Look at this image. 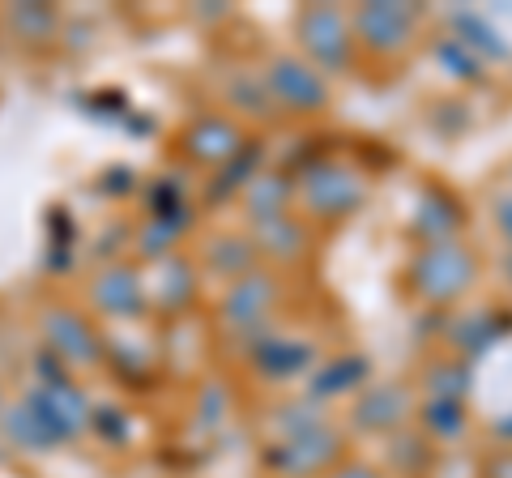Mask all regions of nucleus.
<instances>
[{
  "instance_id": "obj_1",
  "label": "nucleus",
  "mask_w": 512,
  "mask_h": 478,
  "mask_svg": "<svg viewBox=\"0 0 512 478\" xmlns=\"http://www.w3.org/2000/svg\"><path fill=\"white\" fill-rule=\"evenodd\" d=\"M474 274H478V261L461 239H436V244H427L410 265L414 291L423 299H431V304L457 299L474 282Z\"/></svg>"
},
{
  "instance_id": "obj_2",
  "label": "nucleus",
  "mask_w": 512,
  "mask_h": 478,
  "mask_svg": "<svg viewBox=\"0 0 512 478\" xmlns=\"http://www.w3.org/2000/svg\"><path fill=\"white\" fill-rule=\"evenodd\" d=\"M299 43L303 52L312 56V69L338 73L350 65V52H355V30H350L346 13L333 5H312L299 13Z\"/></svg>"
},
{
  "instance_id": "obj_3",
  "label": "nucleus",
  "mask_w": 512,
  "mask_h": 478,
  "mask_svg": "<svg viewBox=\"0 0 512 478\" xmlns=\"http://www.w3.org/2000/svg\"><path fill=\"white\" fill-rule=\"evenodd\" d=\"M363 180L359 171H350L342 163H316L303 171V201L308 210L320 218H342V214H355L363 205Z\"/></svg>"
},
{
  "instance_id": "obj_4",
  "label": "nucleus",
  "mask_w": 512,
  "mask_h": 478,
  "mask_svg": "<svg viewBox=\"0 0 512 478\" xmlns=\"http://www.w3.org/2000/svg\"><path fill=\"white\" fill-rule=\"evenodd\" d=\"M414 22H419V9L414 5H389V0H372L355 13V39L367 47V52H402L414 35Z\"/></svg>"
},
{
  "instance_id": "obj_5",
  "label": "nucleus",
  "mask_w": 512,
  "mask_h": 478,
  "mask_svg": "<svg viewBox=\"0 0 512 478\" xmlns=\"http://www.w3.org/2000/svg\"><path fill=\"white\" fill-rule=\"evenodd\" d=\"M265 86L274 94V103L291 107V111H320L329 103V86H325V77H320V69L303 65L295 56H278L265 73Z\"/></svg>"
},
{
  "instance_id": "obj_6",
  "label": "nucleus",
  "mask_w": 512,
  "mask_h": 478,
  "mask_svg": "<svg viewBox=\"0 0 512 478\" xmlns=\"http://www.w3.org/2000/svg\"><path fill=\"white\" fill-rule=\"evenodd\" d=\"M30 406L39 410V419L47 423V432H52L56 444L86 432V423H90L86 397L77 385H69V380H43V385L30 393Z\"/></svg>"
},
{
  "instance_id": "obj_7",
  "label": "nucleus",
  "mask_w": 512,
  "mask_h": 478,
  "mask_svg": "<svg viewBox=\"0 0 512 478\" xmlns=\"http://www.w3.org/2000/svg\"><path fill=\"white\" fill-rule=\"evenodd\" d=\"M43 338H47V355L69 359V363H99L103 359V342L99 333L86 325L82 312L73 308H47L43 312Z\"/></svg>"
},
{
  "instance_id": "obj_8",
  "label": "nucleus",
  "mask_w": 512,
  "mask_h": 478,
  "mask_svg": "<svg viewBox=\"0 0 512 478\" xmlns=\"http://www.w3.org/2000/svg\"><path fill=\"white\" fill-rule=\"evenodd\" d=\"M342 453V436L329 432V427H316V432H303L282 440L278 449H269V466L278 474H291V478H308L320 474L325 466H333Z\"/></svg>"
},
{
  "instance_id": "obj_9",
  "label": "nucleus",
  "mask_w": 512,
  "mask_h": 478,
  "mask_svg": "<svg viewBox=\"0 0 512 478\" xmlns=\"http://www.w3.org/2000/svg\"><path fill=\"white\" fill-rule=\"evenodd\" d=\"M278 299V282L265 269H248L244 278H235L222 299V325L227 329H256V321L274 308Z\"/></svg>"
},
{
  "instance_id": "obj_10",
  "label": "nucleus",
  "mask_w": 512,
  "mask_h": 478,
  "mask_svg": "<svg viewBox=\"0 0 512 478\" xmlns=\"http://www.w3.org/2000/svg\"><path fill=\"white\" fill-rule=\"evenodd\" d=\"M184 154L197 158V163H222L227 167L235 154H244V133H239V124L227 120V116H201V120L188 124Z\"/></svg>"
},
{
  "instance_id": "obj_11",
  "label": "nucleus",
  "mask_w": 512,
  "mask_h": 478,
  "mask_svg": "<svg viewBox=\"0 0 512 478\" xmlns=\"http://www.w3.org/2000/svg\"><path fill=\"white\" fill-rule=\"evenodd\" d=\"M90 299H94V308L107 312V316H141V308H146V286H141V278L133 269L111 265L94 278Z\"/></svg>"
},
{
  "instance_id": "obj_12",
  "label": "nucleus",
  "mask_w": 512,
  "mask_h": 478,
  "mask_svg": "<svg viewBox=\"0 0 512 478\" xmlns=\"http://www.w3.org/2000/svg\"><path fill=\"white\" fill-rule=\"evenodd\" d=\"M410 414V397L402 385H376L359 397L355 406V423L363 432H393L397 423H402Z\"/></svg>"
},
{
  "instance_id": "obj_13",
  "label": "nucleus",
  "mask_w": 512,
  "mask_h": 478,
  "mask_svg": "<svg viewBox=\"0 0 512 478\" xmlns=\"http://www.w3.org/2000/svg\"><path fill=\"white\" fill-rule=\"evenodd\" d=\"M256 252H265L274 261H295L308 252V231L291 222V214L274 222H256Z\"/></svg>"
},
{
  "instance_id": "obj_14",
  "label": "nucleus",
  "mask_w": 512,
  "mask_h": 478,
  "mask_svg": "<svg viewBox=\"0 0 512 478\" xmlns=\"http://www.w3.org/2000/svg\"><path fill=\"white\" fill-rule=\"evenodd\" d=\"M286 205H291V180H286V175H256V180H248V214H252V222L286 218Z\"/></svg>"
},
{
  "instance_id": "obj_15",
  "label": "nucleus",
  "mask_w": 512,
  "mask_h": 478,
  "mask_svg": "<svg viewBox=\"0 0 512 478\" xmlns=\"http://www.w3.org/2000/svg\"><path fill=\"white\" fill-rule=\"evenodd\" d=\"M312 359V346L308 342H286V338H269L256 346V368L265 376H295L308 368Z\"/></svg>"
},
{
  "instance_id": "obj_16",
  "label": "nucleus",
  "mask_w": 512,
  "mask_h": 478,
  "mask_svg": "<svg viewBox=\"0 0 512 478\" xmlns=\"http://www.w3.org/2000/svg\"><path fill=\"white\" fill-rule=\"evenodd\" d=\"M5 436L18 444V449H30V453H43V449H52V432H47V423L39 419V410L22 402V406H13L5 414Z\"/></svg>"
},
{
  "instance_id": "obj_17",
  "label": "nucleus",
  "mask_w": 512,
  "mask_h": 478,
  "mask_svg": "<svg viewBox=\"0 0 512 478\" xmlns=\"http://www.w3.org/2000/svg\"><path fill=\"white\" fill-rule=\"evenodd\" d=\"M363 376H367V363H363L359 355H342V359H333L329 368L316 376L312 393H316V397H338V393H350V389H355Z\"/></svg>"
},
{
  "instance_id": "obj_18",
  "label": "nucleus",
  "mask_w": 512,
  "mask_h": 478,
  "mask_svg": "<svg viewBox=\"0 0 512 478\" xmlns=\"http://www.w3.org/2000/svg\"><path fill=\"white\" fill-rule=\"evenodd\" d=\"M9 26L13 35L26 39V43H43L56 35V13L47 5H13L9 9Z\"/></svg>"
},
{
  "instance_id": "obj_19",
  "label": "nucleus",
  "mask_w": 512,
  "mask_h": 478,
  "mask_svg": "<svg viewBox=\"0 0 512 478\" xmlns=\"http://www.w3.org/2000/svg\"><path fill=\"white\" fill-rule=\"evenodd\" d=\"M427 389H431V402H461L470 389V372L461 363H431Z\"/></svg>"
},
{
  "instance_id": "obj_20",
  "label": "nucleus",
  "mask_w": 512,
  "mask_h": 478,
  "mask_svg": "<svg viewBox=\"0 0 512 478\" xmlns=\"http://www.w3.org/2000/svg\"><path fill=\"white\" fill-rule=\"evenodd\" d=\"M256 257V244H244V239H218V244L210 248V265L222 269V278H244L248 265Z\"/></svg>"
},
{
  "instance_id": "obj_21",
  "label": "nucleus",
  "mask_w": 512,
  "mask_h": 478,
  "mask_svg": "<svg viewBox=\"0 0 512 478\" xmlns=\"http://www.w3.org/2000/svg\"><path fill=\"white\" fill-rule=\"evenodd\" d=\"M154 295H158V304H163V308L188 304V299H192V269L184 261H167L163 278H158V286H154Z\"/></svg>"
},
{
  "instance_id": "obj_22",
  "label": "nucleus",
  "mask_w": 512,
  "mask_h": 478,
  "mask_svg": "<svg viewBox=\"0 0 512 478\" xmlns=\"http://www.w3.org/2000/svg\"><path fill=\"white\" fill-rule=\"evenodd\" d=\"M453 26H457V43H466V47H478V52H495V56H504V43H500V35L478 18V13H457L453 18Z\"/></svg>"
},
{
  "instance_id": "obj_23",
  "label": "nucleus",
  "mask_w": 512,
  "mask_h": 478,
  "mask_svg": "<svg viewBox=\"0 0 512 478\" xmlns=\"http://www.w3.org/2000/svg\"><path fill=\"white\" fill-rule=\"evenodd\" d=\"M423 423H427V432L453 440V436L466 432V410H461V402H427Z\"/></svg>"
},
{
  "instance_id": "obj_24",
  "label": "nucleus",
  "mask_w": 512,
  "mask_h": 478,
  "mask_svg": "<svg viewBox=\"0 0 512 478\" xmlns=\"http://www.w3.org/2000/svg\"><path fill=\"white\" fill-rule=\"evenodd\" d=\"M495 338H500V329H495V316H487V312H474L457 325V342L466 346L470 355H483L487 346H495Z\"/></svg>"
},
{
  "instance_id": "obj_25",
  "label": "nucleus",
  "mask_w": 512,
  "mask_h": 478,
  "mask_svg": "<svg viewBox=\"0 0 512 478\" xmlns=\"http://www.w3.org/2000/svg\"><path fill=\"white\" fill-rule=\"evenodd\" d=\"M180 235V227H171V222H163V218H154V222H146V227H141V252H146V257H163V252L171 248V239Z\"/></svg>"
},
{
  "instance_id": "obj_26",
  "label": "nucleus",
  "mask_w": 512,
  "mask_h": 478,
  "mask_svg": "<svg viewBox=\"0 0 512 478\" xmlns=\"http://www.w3.org/2000/svg\"><path fill=\"white\" fill-rule=\"evenodd\" d=\"M278 427H282V440H291V436H303V432H316V427H325V423H320V414L312 406H295V410H282Z\"/></svg>"
},
{
  "instance_id": "obj_27",
  "label": "nucleus",
  "mask_w": 512,
  "mask_h": 478,
  "mask_svg": "<svg viewBox=\"0 0 512 478\" xmlns=\"http://www.w3.org/2000/svg\"><path fill=\"white\" fill-rule=\"evenodd\" d=\"M440 56H448V60H453V65H457V73H461V69H466V73H478V65L470 60V47H466V43L448 39V43H440Z\"/></svg>"
},
{
  "instance_id": "obj_28",
  "label": "nucleus",
  "mask_w": 512,
  "mask_h": 478,
  "mask_svg": "<svg viewBox=\"0 0 512 478\" xmlns=\"http://www.w3.org/2000/svg\"><path fill=\"white\" fill-rule=\"evenodd\" d=\"M483 478H512V449L504 453H495L487 466H483Z\"/></svg>"
},
{
  "instance_id": "obj_29",
  "label": "nucleus",
  "mask_w": 512,
  "mask_h": 478,
  "mask_svg": "<svg viewBox=\"0 0 512 478\" xmlns=\"http://www.w3.org/2000/svg\"><path fill=\"white\" fill-rule=\"evenodd\" d=\"M329 478H380V474L367 470V466H342V470H333Z\"/></svg>"
},
{
  "instance_id": "obj_30",
  "label": "nucleus",
  "mask_w": 512,
  "mask_h": 478,
  "mask_svg": "<svg viewBox=\"0 0 512 478\" xmlns=\"http://www.w3.org/2000/svg\"><path fill=\"white\" fill-rule=\"evenodd\" d=\"M495 222H500V231L512 239V201H500V210H495Z\"/></svg>"
},
{
  "instance_id": "obj_31",
  "label": "nucleus",
  "mask_w": 512,
  "mask_h": 478,
  "mask_svg": "<svg viewBox=\"0 0 512 478\" xmlns=\"http://www.w3.org/2000/svg\"><path fill=\"white\" fill-rule=\"evenodd\" d=\"M495 436H500V440H512V414H504V419H495Z\"/></svg>"
},
{
  "instance_id": "obj_32",
  "label": "nucleus",
  "mask_w": 512,
  "mask_h": 478,
  "mask_svg": "<svg viewBox=\"0 0 512 478\" xmlns=\"http://www.w3.org/2000/svg\"><path fill=\"white\" fill-rule=\"evenodd\" d=\"M508 278H512V257H508Z\"/></svg>"
}]
</instances>
